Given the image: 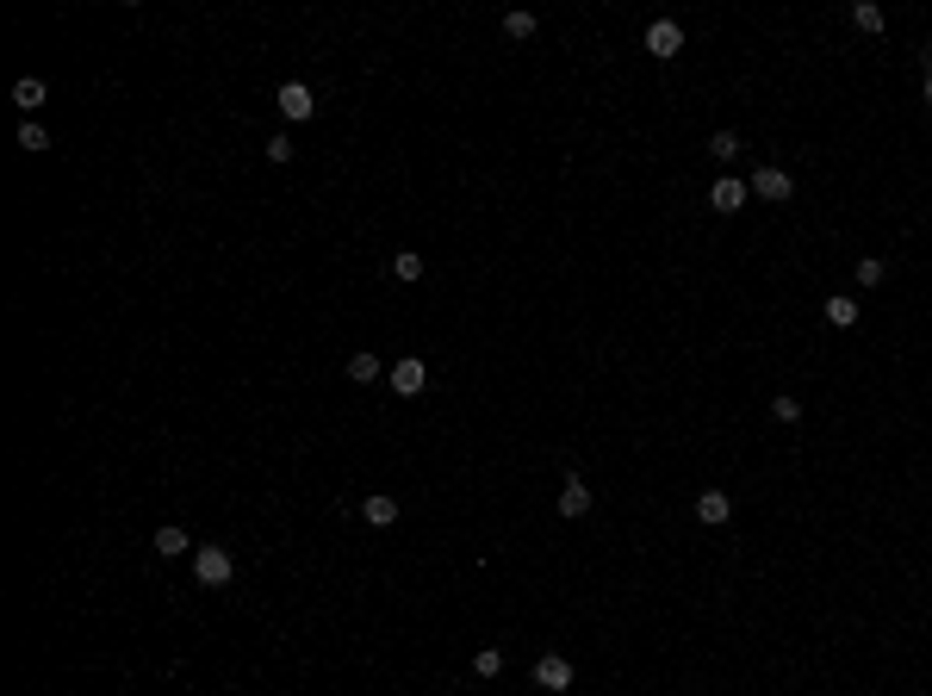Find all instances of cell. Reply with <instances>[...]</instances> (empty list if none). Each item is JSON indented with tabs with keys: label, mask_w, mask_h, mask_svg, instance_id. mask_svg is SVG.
Instances as JSON below:
<instances>
[{
	"label": "cell",
	"mask_w": 932,
	"mask_h": 696,
	"mask_svg": "<svg viewBox=\"0 0 932 696\" xmlns=\"http://www.w3.org/2000/svg\"><path fill=\"white\" fill-rule=\"evenodd\" d=\"M746 187H753L759 200H790V193H795V180H790L783 169H759L753 180H746Z\"/></svg>",
	"instance_id": "cell-6"
},
{
	"label": "cell",
	"mask_w": 932,
	"mask_h": 696,
	"mask_svg": "<svg viewBox=\"0 0 932 696\" xmlns=\"http://www.w3.org/2000/svg\"><path fill=\"white\" fill-rule=\"evenodd\" d=\"M504 32H510V37H535V13H510Z\"/></svg>",
	"instance_id": "cell-19"
},
{
	"label": "cell",
	"mask_w": 932,
	"mask_h": 696,
	"mask_svg": "<svg viewBox=\"0 0 932 696\" xmlns=\"http://www.w3.org/2000/svg\"><path fill=\"white\" fill-rule=\"evenodd\" d=\"M361 517L374 522V528H392V522H398V497H367V504H361Z\"/></svg>",
	"instance_id": "cell-10"
},
{
	"label": "cell",
	"mask_w": 932,
	"mask_h": 696,
	"mask_svg": "<svg viewBox=\"0 0 932 696\" xmlns=\"http://www.w3.org/2000/svg\"><path fill=\"white\" fill-rule=\"evenodd\" d=\"M156 554L180 559V554H187V528H156Z\"/></svg>",
	"instance_id": "cell-13"
},
{
	"label": "cell",
	"mask_w": 932,
	"mask_h": 696,
	"mask_svg": "<svg viewBox=\"0 0 932 696\" xmlns=\"http://www.w3.org/2000/svg\"><path fill=\"white\" fill-rule=\"evenodd\" d=\"M678 50H684V26H678V19H653V26H647V56L665 63V56H678Z\"/></svg>",
	"instance_id": "cell-1"
},
{
	"label": "cell",
	"mask_w": 932,
	"mask_h": 696,
	"mask_svg": "<svg viewBox=\"0 0 932 696\" xmlns=\"http://www.w3.org/2000/svg\"><path fill=\"white\" fill-rule=\"evenodd\" d=\"M585 510H590L585 479H566V491H559V517H585Z\"/></svg>",
	"instance_id": "cell-9"
},
{
	"label": "cell",
	"mask_w": 932,
	"mask_h": 696,
	"mask_svg": "<svg viewBox=\"0 0 932 696\" xmlns=\"http://www.w3.org/2000/svg\"><path fill=\"white\" fill-rule=\"evenodd\" d=\"M709 156L733 162V156H740V138H733V131H715V138H709Z\"/></svg>",
	"instance_id": "cell-17"
},
{
	"label": "cell",
	"mask_w": 932,
	"mask_h": 696,
	"mask_svg": "<svg viewBox=\"0 0 932 696\" xmlns=\"http://www.w3.org/2000/svg\"><path fill=\"white\" fill-rule=\"evenodd\" d=\"M280 112H286V118H311V112H317V94H311L305 81H286V87H280Z\"/></svg>",
	"instance_id": "cell-5"
},
{
	"label": "cell",
	"mask_w": 932,
	"mask_h": 696,
	"mask_svg": "<svg viewBox=\"0 0 932 696\" xmlns=\"http://www.w3.org/2000/svg\"><path fill=\"white\" fill-rule=\"evenodd\" d=\"M348 380H354V385H374V380H380V354H367V348H361V354H348Z\"/></svg>",
	"instance_id": "cell-11"
},
{
	"label": "cell",
	"mask_w": 932,
	"mask_h": 696,
	"mask_svg": "<svg viewBox=\"0 0 932 696\" xmlns=\"http://www.w3.org/2000/svg\"><path fill=\"white\" fill-rule=\"evenodd\" d=\"M927 100H932V69H927Z\"/></svg>",
	"instance_id": "cell-24"
},
{
	"label": "cell",
	"mask_w": 932,
	"mask_h": 696,
	"mask_svg": "<svg viewBox=\"0 0 932 696\" xmlns=\"http://www.w3.org/2000/svg\"><path fill=\"white\" fill-rule=\"evenodd\" d=\"M44 100H50V87H44L37 75H26V81L13 87V106H26V112H37V106H44Z\"/></svg>",
	"instance_id": "cell-12"
},
{
	"label": "cell",
	"mask_w": 932,
	"mask_h": 696,
	"mask_svg": "<svg viewBox=\"0 0 932 696\" xmlns=\"http://www.w3.org/2000/svg\"><path fill=\"white\" fill-rule=\"evenodd\" d=\"M392 274H398V280H423V255H416V249H398V255H392Z\"/></svg>",
	"instance_id": "cell-15"
},
{
	"label": "cell",
	"mask_w": 932,
	"mask_h": 696,
	"mask_svg": "<svg viewBox=\"0 0 932 696\" xmlns=\"http://www.w3.org/2000/svg\"><path fill=\"white\" fill-rule=\"evenodd\" d=\"M268 162H280V169L292 162V138H286V131H280V138H268Z\"/></svg>",
	"instance_id": "cell-20"
},
{
	"label": "cell",
	"mask_w": 932,
	"mask_h": 696,
	"mask_svg": "<svg viewBox=\"0 0 932 696\" xmlns=\"http://www.w3.org/2000/svg\"><path fill=\"white\" fill-rule=\"evenodd\" d=\"M696 517H702V522H727V517H733V497H727V491H702V497H696Z\"/></svg>",
	"instance_id": "cell-8"
},
{
	"label": "cell",
	"mask_w": 932,
	"mask_h": 696,
	"mask_svg": "<svg viewBox=\"0 0 932 696\" xmlns=\"http://www.w3.org/2000/svg\"><path fill=\"white\" fill-rule=\"evenodd\" d=\"M858 286H883V261H876V255H864V261H858Z\"/></svg>",
	"instance_id": "cell-21"
},
{
	"label": "cell",
	"mask_w": 932,
	"mask_h": 696,
	"mask_svg": "<svg viewBox=\"0 0 932 696\" xmlns=\"http://www.w3.org/2000/svg\"><path fill=\"white\" fill-rule=\"evenodd\" d=\"M473 671H479V678H497V671H504V653H497V647H485L479 660H473Z\"/></svg>",
	"instance_id": "cell-18"
},
{
	"label": "cell",
	"mask_w": 932,
	"mask_h": 696,
	"mask_svg": "<svg viewBox=\"0 0 932 696\" xmlns=\"http://www.w3.org/2000/svg\"><path fill=\"white\" fill-rule=\"evenodd\" d=\"M535 684H541V691H566V684H572V660L541 653V660H535Z\"/></svg>",
	"instance_id": "cell-4"
},
{
	"label": "cell",
	"mask_w": 932,
	"mask_h": 696,
	"mask_svg": "<svg viewBox=\"0 0 932 696\" xmlns=\"http://www.w3.org/2000/svg\"><path fill=\"white\" fill-rule=\"evenodd\" d=\"M852 19H858V32H883V6H870V0L852 6Z\"/></svg>",
	"instance_id": "cell-16"
},
{
	"label": "cell",
	"mask_w": 932,
	"mask_h": 696,
	"mask_svg": "<svg viewBox=\"0 0 932 696\" xmlns=\"http://www.w3.org/2000/svg\"><path fill=\"white\" fill-rule=\"evenodd\" d=\"M746 200H753V187H746V180H733V174H722V180L709 187V206H715V211H740Z\"/></svg>",
	"instance_id": "cell-3"
},
{
	"label": "cell",
	"mask_w": 932,
	"mask_h": 696,
	"mask_svg": "<svg viewBox=\"0 0 932 696\" xmlns=\"http://www.w3.org/2000/svg\"><path fill=\"white\" fill-rule=\"evenodd\" d=\"M771 417H777V423H795V417H802V404H795V398H771Z\"/></svg>",
	"instance_id": "cell-22"
},
{
	"label": "cell",
	"mask_w": 932,
	"mask_h": 696,
	"mask_svg": "<svg viewBox=\"0 0 932 696\" xmlns=\"http://www.w3.org/2000/svg\"><path fill=\"white\" fill-rule=\"evenodd\" d=\"M193 572H200V585H230V578H237V566H230L224 548H200V554H193Z\"/></svg>",
	"instance_id": "cell-2"
},
{
	"label": "cell",
	"mask_w": 932,
	"mask_h": 696,
	"mask_svg": "<svg viewBox=\"0 0 932 696\" xmlns=\"http://www.w3.org/2000/svg\"><path fill=\"white\" fill-rule=\"evenodd\" d=\"M827 323L833 330H852L858 323V299H827Z\"/></svg>",
	"instance_id": "cell-14"
},
{
	"label": "cell",
	"mask_w": 932,
	"mask_h": 696,
	"mask_svg": "<svg viewBox=\"0 0 932 696\" xmlns=\"http://www.w3.org/2000/svg\"><path fill=\"white\" fill-rule=\"evenodd\" d=\"M423 380H429V374H423V361H416V354H405V361L392 367V392H398V398H416V392H423Z\"/></svg>",
	"instance_id": "cell-7"
},
{
	"label": "cell",
	"mask_w": 932,
	"mask_h": 696,
	"mask_svg": "<svg viewBox=\"0 0 932 696\" xmlns=\"http://www.w3.org/2000/svg\"><path fill=\"white\" fill-rule=\"evenodd\" d=\"M19 149H50V138H44V125H26V131H19Z\"/></svg>",
	"instance_id": "cell-23"
}]
</instances>
